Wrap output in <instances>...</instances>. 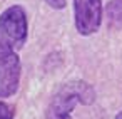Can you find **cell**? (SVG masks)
<instances>
[{"instance_id": "cell-1", "label": "cell", "mask_w": 122, "mask_h": 119, "mask_svg": "<svg viewBox=\"0 0 122 119\" xmlns=\"http://www.w3.org/2000/svg\"><path fill=\"white\" fill-rule=\"evenodd\" d=\"M95 97V89L89 82L82 79L69 81L52 96L45 111V119H72V111L75 106H90L94 104Z\"/></svg>"}, {"instance_id": "cell-2", "label": "cell", "mask_w": 122, "mask_h": 119, "mask_svg": "<svg viewBox=\"0 0 122 119\" xmlns=\"http://www.w3.org/2000/svg\"><path fill=\"white\" fill-rule=\"evenodd\" d=\"M29 37V20L22 5H12L0 14V44L14 50L24 47Z\"/></svg>"}, {"instance_id": "cell-3", "label": "cell", "mask_w": 122, "mask_h": 119, "mask_svg": "<svg viewBox=\"0 0 122 119\" xmlns=\"http://www.w3.org/2000/svg\"><path fill=\"white\" fill-rule=\"evenodd\" d=\"M22 64L17 50L0 44V97H10L20 84Z\"/></svg>"}, {"instance_id": "cell-4", "label": "cell", "mask_w": 122, "mask_h": 119, "mask_svg": "<svg viewBox=\"0 0 122 119\" xmlns=\"http://www.w3.org/2000/svg\"><path fill=\"white\" fill-rule=\"evenodd\" d=\"M102 0H74V24L80 35H92L102 25Z\"/></svg>"}, {"instance_id": "cell-5", "label": "cell", "mask_w": 122, "mask_h": 119, "mask_svg": "<svg viewBox=\"0 0 122 119\" xmlns=\"http://www.w3.org/2000/svg\"><path fill=\"white\" fill-rule=\"evenodd\" d=\"M105 17L112 25H122V0H110L105 5Z\"/></svg>"}, {"instance_id": "cell-6", "label": "cell", "mask_w": 122, "mask_h": 119, "mask_svg": "<svg viewBox=\"0 0 122 119\" xmlns=\"http://www.w3.org/2000/svg\"><path fill=\"white\" fill-rule=\"evenodd\" d=\"M0 119H15V109L4 101H0Z\"/></svg>"}, {"instance_id": "cell-7", "label": "cell", "mask_w": 122, "mask_h": 119, "mask_svg": "<svg viewBox=\"0 0 122 119\" xmlns=\"http://www.w3.org/2000/svg\"><path fill=\"white\" fill-rule=\"evenodd\" d=\"M44 2L49 5V7H52V9H55V10H60V9H65V0H44Z\"/></svg>"}, {"instance_id": "cell-8", "label": "cell", "mask_w": 122, "mask_h": 119, "mask_svg": "<svg viewBox=\"0 0 122 119\" xmlns=\"http://www.w3.org/2000/svg\"><path fill=\"white\" fill-rule=\"evenodd\" d=\"M115 119H122V111H120V112H119V114L115 116Z\"/></svg>"}]
</instances>
